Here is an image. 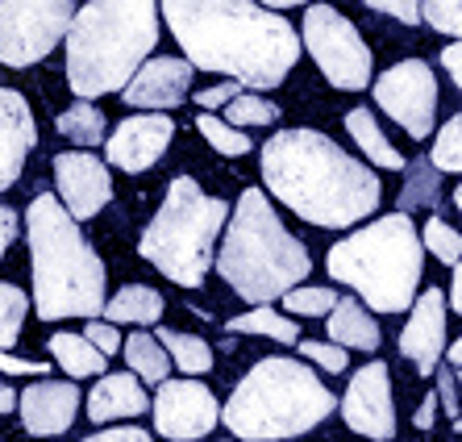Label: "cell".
<instances>
[{
    "label": "cell",
    "instance_id": "d4e9b609",
    "mask_svg": "<svg viewBox=\"0 0 462 442\" xmlns=\"http://www.w3.org/2000/svg\"><path fill=\"white\" fill-rule=\"evenodd\" d=\"M154 343L167 351V359L171 363H180L188 376H205V371H213V346L205 343V338L196 334H183V330H167V325H159V334H154Z\"/></svg>",
    "mask_w": 462,
    "mask_h": 442
},
{
    "label": "cell",
    "instance_id": "ac0fdd59",
    "mask_svg": "<svg viewBox=\"0 0 462 442\" xmlns=\"http://www.w3.org/2000/svg\"><path fill=\"white\" fill-rule=\"evenodd\" d=\"M17 409L30 438H51V434L71 430L79 413V389L71 380H38L17 397Z\"/></svg>",
    "mask_w": 462,
    "mask_h": 442
},
{
    "label": "cell",
    "instance_id": "c3c4849f",
    "mask_svg": "<svg viewBox=\"0 0 462 442\" xmlns=\"http://www.w3.org/2000/svg\"><path fill=\"white\" fill-rule=\"evenodd\" d=\"M9 409H17V392H13L9 384L0 380V413H9Z\"/></svg>",
    "mask_w": 462,
    "mask_h": 442
},
{
    "label": "cell",
    "instance_id": "8d00e7d4",
    "mask_svg": "<svg viewBox=\"0 0 462 442\" xmlns=\"http://www.w3.org/2000/svg\"><path fill=\"white\" fill-rule=\"evenodd\" d=\"M300 355L304 359H317V367L334 371V376L350 367V355H346L342 346H334V343H309V338H304V343H300Z\"/></svg>",
    "mask_w": 462,
    "mask_h": 442
},
{
    "label": "cell",
    "instance_id": "f5cc1de1",
    "mask_svg": "<svg viewBox=\"0 0 462 442\" xmlns=\"http://www.w3.org/2000/svg\"><path fill=\"white\" fill-rule=\"evenodd\" d=\"M229 442H234V438H229Z\"/></svg>",
    "mask_w": 462,
    "mask_h": 442
},
{
    "label": "cell",
    "instance_id": "d590c367",
    "mask_svg": "<svg viewBox=\"0 0 462 442\" xmlns=\"http://www.w3.org/2000/svg\"><path fill=\"white\" fill-rule=\"evenodd\" d=\"M420 22L462 42V0H430V5H420Z\"/></svg>",
    "mask_w": 462,
    "mask_h": 442
},
{
    "label": "cell",
    "instance_id": "7402d4cb",
    "mask_svg": "<svg viewBox=\"0 0 462 442\" xmlns=\"http://www.w3.org/2000/svg\"><path fill=\"white\" fill-rule=\"evenodd\" d=\"M346 130H350V138L358 142V151H363L371 163H379V167H387V172L409 167V159H404V155L387 142L383 126L375 121V113H371V108H350V113H346Z\"/></svg>",
    "mask_w": 462,
    "mask_h": 442
},
{
    "label": "cell",
    "instance_id": "60d3db41",
    "mask_svg": "<svg viewBox=\"0 0 462 442\" xmlns=\"http://www.w3.org/2000/svg\"><path fill=\"white\" fill-rule=\"evenodd\" d=\"M0 371L5 376H46L51 371V363H42V359H17V355H0Z\"/></svg>",
    "mask_w": 462,
    "mask_h": 442
},
{
    "label": "cell",
    "instance_id": "52a82bcc",
    "mask_svg": "<svg viewBox=\"0 0 462 442\" xmlns=\"http://www.w3.org/2000/svg\"><path fill=\"white\" fill-rule=\"evenodd\" d=\"M325 268L337 284L355 288L375 313H404L417 301L425 247L412 217L387 213L334 242L325 255Z\"/></svg>",
    "mask_w": 462,
    "mask_h": 442
},
{
    "label": "cell",
    "instance_id": "ee69618b",
    "mask_svg": "<svg viewBox=\"0 0 462 442\" xmlns=\"http://www.w3.org/2000/svg\"><path fill=\"white\" fill-rule=\"evenodd\" d=\"M13 238H17V213L9 205H0V259H5V250L13 247Z\"/></svg>",
    "mask_w": 462,
    "mask_h": 442
},
{
    "label": "cell",
    "instance_id": "5b68a950",
    "mask_svg": "<svg viewBox=\"0 0 462 442\" xmlns=\"http://www.w3.org/2000/svg\"><path fill=\"white\" fill-rule=\"evenodd\" d=\"M213 263L234 296L250 301L254 309H271L275 296L283 301L312 271L309 247L283 230L263 188H246L237 196L234 221H226V238Z\"/></svg>",
    "mask_w": 462,
    "mask_h": 442
},
{
    "label": "cell",
    "instance_id": "7c38bea8",
    "mask_svg": "<svg viewBox=\"0 0 462 442\" xmlns=\"http://www.w3.org/2000/svg\"><path fill=\"white\" fill-rule=\"evenodd\" d=\"M151 409H154V430L175 442L205 438L217 426V418H221L213 389H205L200 380H167V384H159Z\"/></svg>",
    "mask_w": 462,
    "mask_h": 442
},
{
    "label": "cell",
    "instance_id": "6da1fadb",
    "mask_svg": "<svg viewBox=\"0 0 462 442\" xmlns=\"http://www.w3.org/2000/svg\"><path fill=\"white\" fill-rule=\"evenodd\" d=\"M192 71H221L242 88H275L300 59V33L250 0H167L159 9Z\"/></svg>",
    "mask_w": 462,
    "mask_h": 442
},
{
    "label": "cell",
    "instance_id": "cb8c5ba5",
    "mask_svg": "<svg viewBox=\"0 0 462 442\" xmlns=\"http://www.w3.org/2000/svg\"><path fill=\"white\" fill-rule=\"evenodd\" d=\"M441 201V172L433 167L430 159H412L409 167H404V188H400V205L396 213H417V209H438Z\"/></svg>",
    "mask_w": 462,
    "mask_h": 442
},
{
    "label": "cell",
    "instance_id": "ab89813d",
    "mask_svg": "<svg viewBox=\"0 0 462 442\" xmlns=\"http://www.w3.org/2000/svg\"><path fill=\"white\" fill-rule=\"evenodd\" d=\"M433 376H438V405L450 413L454 421H458L462 409H458V380H454V371H450V367H438Z\"/></svg>",
    "mask_w": 462,
    "mask_h": 442
},
{
    "label": "cell",
    "instance_id": "9a60e30c",
    "mask_svg": "<svg viewBox=\"0 0 462 442\" xmlns=\"http://www.w3.org/2000/svg\"><path fill=\"white\" fill-rule=\"evenodd\" d=\"M171 138H175V121L167 113H134V118H125L117 130L108 134L105 155L113 167H121L129 175H142L162 159Z\"/></svg>",
    "mask_w": 462,
    "mask_h": 442
},
{
    "label": "cell",
    "instance_id": "7a4b0ae2",
    "mask_svg": "<svg viewBox=\"0 0 462 442\" xmlns=\"http://www.w3.org/2000/svg\"><path fill=\"white\" fill-rule=\"evenodd\" d=\"M258 167L267 193H275L291 213L321 230L358 226L383 201L379 175L321 130L271 134Z\"/></svg>",
    "mask_w": 462,
    "mask_h": 442
},
{
    "label": "cell",
    "instance_id": "f546056e",
    "mask_svg": "<svg viewBox=\"0 0 462 442\" xmlns=\"http://www.w3.org/2000/svg\"><path fill=\"white\" fill-rule=\"evenodd\" d=\"M420 247L430 250L438 263H446V268H458L462 263V234L450 226V221H441L438 213L420 226Z\"/></svg>",
    "mask_w": 462,
    "mask_h": 442
},
{
    "label": "cell",
    "instance_id": "ffe728a7",
    "mask_svg": "<svg viewBox=\"0 0 462 442\" xmlns=\"http://www.w3.org/2000/svg\"><path fill=\"white\" fill-rule=\"evenodd\" d=\"M151 409V397L142 389V380L134 371H121V376H100V384L88 392V418L105 426V421L117 418H138V413Z\"/></svg>",
    "mask_w": 462,
    "mask_h": 442
},
{
    "label": "cell",
    "instance_id": "1f68e13d",
    "mask_svg": "<svg viewBox=\"0 0 462 442\" xmlns=\"http://www.w3.org/2000/svg\"><path fill=\"white\" fill-rule=\"evenodd\" d=\"M25 313H30V296L17 284H0V355L22 338Z\"/></svg>",
    "mask_w": 462,
    "mask_h": 442
},
{
    "label": "cell",
    "instance_id": "d6986e66",
    "mask_svg": "<svg viewBox=\"0 0 462 442\" xmlns=\"http://www.w3.org/2000/svg\"><path fill=\"white\" fill-rule=\"evenodd\" d=\"M33 142H38V126L25 97L17 88H0V193L17 183Z\"/></svg>",
    "mask_w": 462,
    "mask_h": 442
},
{
    "label": "cell",
    "instance_id": "f6af8a7d",
    "mask_svg": "<svg viewBox=\"0 0 462 442\" xmlns=\"http://www.w3.org/2000/svg\"><path fill=\"white\" fill-rule=\"evenodd\" d=\"M441 67L450 71V80L458 84V92H462V42H450L446 51H441Z\"/></svg>",
    "mask_w": 462,
    "mask_h": 442
},
{
    "label": "cell",
    "instance_id": "5bb4252c",
    "mask_svg": "<svg viewBox=\"0 0 462 442\" xmlns=\"http://www.w3.org/2000/svg\"><path fill=\"white\" fill-rule=\"evenodd\" d=\"M54 188H59V205L71 213V221H88L113 201V175L88 151L54 155Z\"/></svg>",
    "mask_w": 462,
    "mask_h": 442
},
{
    "label": "cell",
    "instance_id": "30bf717a",
    "mask_svg": "<svg viewBox=\"0 0 462 442\" xmlns=\"http://www.w3.org/2000/svg\"><path fill=\"white\" fill-rule=\"evenodd\" d=\"M76 22L71 0H0V63L30 67L59 46Z\"/></svg>",
    "mask_w": 462,
    "mask_h": 442
},
{
    "label": "cell",
    "instance_id": "681fc988",
    "mask_svg": "<svg viewBox=\"0 0 462 442\" xmlns=\"http://www.w3.org/2000/svg\"><path fill=\"white\" fill-rule=\"evenodd\" d=\"M446 359H450V367H454V371H462V338L450 346V351H446Z\"/></svg>",
    "mask_w": 462,
    "mask_h": 442
},
{
    "label": "cell",
    "instance_id": "ba28073f",
    "mask_svg": "<svg viewBox=\"0 0 462 442\" xmlns=\"http://www.w3.org/2000/svg\"><path fill=\"white\" fill-rule=\"evenodd\" d=\"M229 205L208 196L192 175L171 180L159 213L138 242V255L180 288H200L217 259V238L226 234Z\"/></svg>",
    "mask_w": 462,
    "mask_h": 442
},
{
    "label": "cell",
    "instance_id": "f35d334b",
    "mask_svg": "<svg viewBox=\"0 0 462 442\" xmlns=\"http://www.w3.org/2000/svg\"><path fill=\"white\" fill-rule=\"evenodd\" d=\"M242 97V84H234V80H226V84H213V88H205V92H196V100H200V113H213V108H221V105H234V100Z\"/></svg>",
    "mask_w": 462,
    "mask_h": 442
},
{
    "label": "cell",
    "instance_id": "bcb514c9",
    "mask_svg": "<svg viewBox=\"0 0 462 442\" xmlns=\"http://www.w3.org/2000/svg\"><path fill=\"white\" fill-rule=\"evenodd\" d=\"M438 392H425V400H420V409H417V418H412V426L417 430H433V418H438Z\"/></svg>",
    "mask_w": 462,
    "mask_h": 442
},
{
    "label": "cell",
    "instance_id": "603a6c76",
    "mask_svg": "<svg viewBox=\"0 0 462 442\" xmlns=\"http://www.w3.org/2000/svg\"><path fill=\"white\" fill-rule=\"evenodd\" d=\"M162 317V296L146 284H125L105 301V322L117 325H154Z\"/></svg>",
    "mask_w": 462,
    "mask_h": 442
},
{
    "label": "cell",
    "instance_id": "b9f144b4",
    "mask_svg": "<svg viewBox=\"0 0 462 442\" xmlns=\"http://www.w3.org/2000/svg\"><path fill=\"white\" fill-rule=\"evenodd\" d=\"M371 9L387 13V17H400L404 25H420V5H409V0H400V5H392V0H375Z\"/></svg>",
    "mask_w": 462,
    "mask_h": 442
},
{
    "label": "cell",
    "instance_id": "8fae6325",
    "mask_svg": "<svg viewBox=\"0 0 462 442\" xmlns=\"http://www.w3.org/2000/svg\"><path fill=\"white\" fill-rule=\"evenodd\" d=\"M375 105L387 118L404 126L409 138H430L433 113H438V80L425 59H400L375 80Z\"/></svg>",
    "mask_w": 462,
    "mask_h": 442
},
{
    "label": "cell",
    "instance_id": "8992f818",
    "mask_svg": "<svg viewBox=\"0 0 462 442\" xmlns=\"http://www.w3.org/2000/svg\"><path fill=\"white\" fill-rule=\"evenodd\" d=\"M334 392L312 376L300 359L271 355L258 359L237 380L234 397L221 409L226 426L242 442H283L317 430L334 413Z\"/></svg>",
    "mask_w": 462,
    "mask_h": 442
},
{
    "label": "cell",
    "instance_id": "3957f363",
    "mask_svg": "<svg viewBox=\"0 0 462 442\" xmlns=\"http://www.w3.org/2000/svg\"><path fill=\"white\" fill-rule=\"evenodd\" d=\"M25 238H30V276L38 317L42 322L100 317L108 301V271L54 193H38L30 201Z\"/></svg>",
    "mask_w": 462,
    "mask_h": 442
},
{
    "label": "cell",
    "instance_id": "4fadbf2b",
    "mask_svg": "<svg viewBox=\"0 0 462 442\" xmlns=\"http://www.w3.org/2000/svg\"><path fill=\"white\" fill-rule=\"evenodd\" d=\"M342 418L355 434H366L375 442L396 438V400H392V376L387 363H366L350 376V389L342 397Z\"/></svg>",
    "mask_w": 462,
    "mask_h": 442
},
{
    "label": "cell",
    "instance_id": "d6a6232c",
    "mask_svg": "<svg viewBox=\"0 0 462 442\" xmlns=\"http://www.w3.org/2000/svg\"><path fill=\"white\" fill-rule=\"evenodd\" d=\"M430 163L438 167V172H462V113H458V118H450L438 130Z\"/></svg>",
    "mask_w": 462,
    "mask_h": 442
},
{
    "label": "cell",
    "instance_id": "e0dca14e",
    "mask_svg": "<svg viewBox=\"0 0 462 442\" xmlns=\"http://www.w3.org/2000/svg\"><path fill=\"white\" fill-rule=\"evenodd\" d=\"M192 92V63L188 59H146L138 67V76L125 84V105L129 108H151V113H167V108H180Z\"/></svg>",
    "mask_w": 462,
    "mask_h": 442
},
{
    "label": "cell",
    "instance_id": "7dc6e473",
    "mask_svg": "<svg viewBox=\"0 0 462 442\" xmlns=\"http://www.w3.org/2000/svg\"><path fill=\"white\" fill-rule=\"evenodd\" d=\"M446 305H450L454 313H462V263L454 268V280H450V292H446Z\"/></svg>",
    "mask_w": 462,
    "mask_h": 442
},
{
    "label": "cell",
    "instance_id": "7bdbcfd3",
    "mask_svg": "<svg viewBox=\"0 0 462 442\" xmlns=\"http://www.w3.org/2000/svg\"><path fill=\"white\" fill-rule=\"evenodd\" d=\"M84 442H151V434L142 430V426H113V430H100Z\"/></svg>",
    "mask_w": 462,
    "mask_h": 442
},
{
    "label": "cell",
    "instance_id": "277c9868",
    "mask_svg": "<svg viewBox=\"0 0 462 442\" xmlns=\"http://www.w3.org/2000/svg\"><path fill=\"white\" fill-rule=\"evenodd\" d=\"M159 42V5L151 0H92L67 30V84L79 100L125 92Z\"/></svg>",
    "mask_w": 462,
    "mask_h": 442
},
{
    "label": "cell",
    "instance_id": "74e56055",
    "mask_svg": "<svg viewBox=\"0 0 462 442\" xmlns=\"http://www.w3.org/2000/svg\"><path fill=\"white\" fill-rule=\"evenodd\" d=\"M84 338H88V343H92V346H97V351H100V355H105V359H108V355H117V351H121V343H125V338L117 334V325L100 322V317H97V322H88Z\"/></svg>",
    "mask_w": 462,
    "mask_h": 442
},
{
    "label": "cell",
    "instance_id": "f907efd6",
    "mask_svg": "<svg viewBox=\"0 0 462 442\" xmlns=\"http://www.w3.org/2000/svg\"><path fill=\"white\" fill-rule=\"evenodd\" d=\"M454 205H458V213H462V183L454 188Z\"/></svg>",
    "mask_w": 462,
    "mask_h": 442
},
{
    "label": "cell",
    "instance_id": "44dd1931",
    "mask_svg": "<svg viewBox=\"0 0 462 442\" xmlns=\"http://www.w3.org/2000/svg\"><path fill=\"white\" fill-rule=\"evenodd\" d=\"M325 330H329L334 346H342V351H366V355H371V351H379V343H383L375 317L363 309L358 296H337L334 313L325 317Z\"/></svg>",
    "mask_w": 462,
    "mask_h": 442
},
{
    "label": "cell",
    "instance_id": "836d02e7",
    "mask_svg": "<svg viewBox=\"0 0 462 442\" xmlns=\"http://www.w3.org/2000/svg\"><path fill=\"white\" fill-rule=\"evenodd\" d=\"M271 121H280V105H275V100L242 92V97L229 105V126H234V130H242V126H271Z\"/></svg>",
    "mask_w": 462,
    "mask_h": 442
},
{
    "label": "cell",
    "instance_id": "4dcf8cb0",
    "mask_svg": "<svg viewBox=\"0 0 462 442\" xmlns=\"http://www.w3.org/2000/svg\"><path fill=\"white\" fill-rule=\"evenodd\" d=\"M196 130L208 138V146H213L217 155H229V159H237V155H250L254 151V142H250V134L234 130L229 121H221L217 113H200L196 118Z\"/></svg>",
    "mask_w": 462,
    "mask_h": 442
},
{
    "label": "cell",
    "instance_id": "484cf974",
    "mask_svg": "<svg viewBox=\"0 0 462 442\" xmlns=\"http://www.w3.org/2000/svg\"><path fill=\"white\" fill-rule=\"evenodd\" d=\"M51 355L67 376H105V363H108L84 334H54L51 338Z\"/></svg>",
    "mask_w": 462,
    "mask_h": 442
},
{
    "label": "cell",
    "instance_id": "9c48e42d",
    "mask_svg": "<svg viewBox=\"0 0 462 442\" xmlns=\"http://www.w3.org/2000/svg\"><path fill=\"white\" fill-rule=\"evenodd\" d=\"M300 42L304 51L317 59L321 76L342 92H358L371 84V46L363 42L358 25L337 13L334 5H309L304 9V25H300Z\"/></svg>",
    "mask_w": 462,
    "mask_h": 442
},
{
    "label": "cell",
    "instance_id": "83f0119b",
    "mask_svg": "<svg viewBox=\"0 0 462 442\" xmlns=\"http://www.w3.org/2000/svg\"><path fill=\"white\" fill-rule=\"evenodd\" d=\"M229 334H267L275 338V343L291 346V343H300V330L291 325V317H283V313L275 309H250V313H237V317H229L226 322Z\"/></svg>",
    "mask_w": 462,
    "mask_h": 442
},
{
    "label": "cell",
    "instance_id": "e575fe53",
    "mask_svg": "<svg viewBox=\"0 0 462 442\" xmlns=\"http://www.w3.org/2000/svg\"><path fill=\"white\" fill-rule=\"evenodd\" d=\"M337 305L334 288H291L283 296V309L296 313V317H329Z\"/></svg>",
    "mask_w": 462,
    "mask_h": 442
},
{
    "label": "cell",
    "instance_id": "4316f807",
    "mask_svg": "<svg viewBox=\"0 0 462 442\" xmlns=\"http://www.w3.org/2000/svg\"><path fill=\"white\" fill-rule=\"evenodd\" d=\"M121 355H125L129 371H134L142 384H167V367H171V359H167V351H162L151 334L125 338V343H121Z\"/></svg>",
    "mask_w": 462,
    "mask_h": 442
},
{
    "label": "cell",
    "instance_id": "f1b7e54d",
    "mask_svg": "<svg viewBox=\"0 0 462 442\" xmlns=\"http://www.w3.org/2000/svg\"><path fill=\"white\" fill-rule=\"evenodd\" d=\"M54 126H59V134H63V138L79 142V146H97V142L105 138L108 121H105V113H100L97 105L76 100L71 108H63V113H59V121H54Z\"/></svg>",
    "mask_w": 462,
    "mask_h": 442
},
{
    "label": "cell",
    "instance_id": "816d5d0a",
    "mask_svg": "<svg viewBox=\"0 0 462 442\" xmlns=\"http://www.w3.org/2000/svg\"><path fill=\"white\" fill-rule=\"evenodd\" d=\"M458 384H462V371H458Z\"/></svg>",
    "mask_w": 462,
    "mask_h": 442
},
{
    "label": "cell",
    "instance_id": "2e32d148",
    "mask_svg": "<svg viewBox=\"0 0 462 442\" xmlns=\"http://www.w3.org/2000/svg\"><path fill=\"white\" fill-rule=\"evenodd\" d=\"M441 351H446V292H417L409 325L400 330V355L412 359L417 376H433L441 363Z\"/></svg>",
    "mask_w": 462,
    "mask_h": 442
}]
</instances>
